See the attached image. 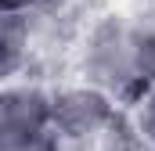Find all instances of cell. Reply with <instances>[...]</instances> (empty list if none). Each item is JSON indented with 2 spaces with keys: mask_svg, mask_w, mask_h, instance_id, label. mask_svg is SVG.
I'll return each mask as SVG.
<instances>
[{
  "mask_svg": "<svg viewBox=\"0 0 155 151\" xmlns=\"http://www.w3.org/2000/svg\"><path fill=\"white\" fill-rule=\"evenodd\" d=\"M29 54V14L0 11V79L15 76Z\"/></svg>",
  "mask_w": 155,
  "mask_h": 151,
  "instance_id": "cell-4",
  "label": "cell"
},
{
  "mask_svg": "<svg viewBox=\"0 0 155 151\" xmlns=\"http://www.w3.org/2000/svg\"><path fill=\"white\" fill-rule=\"evenodd\" d=\"M51 130V101L40 90L0 94V151H43Z\"/></svg>",
  "mask_w": 155,
  "mask_h": 151,
  "instance_id": "cell-2",
  "label": "cell"
},
{
  "mask_svg": "<svg viewBox=\"0 0 155 151\" xmlns=\"http://www.w3.org/2000/svg\"><path fill=\"white\" fill-rule=\"evenodd\" d=\"M141 130H144V137L155 144V86L144 94V104H141Z\"/></svg>",
  "mask_w": 155,
  "mask_h": 151,
  "instance_id": "cell-5",
  "label": "cell"
},
{
  "mask_svg": "<svg viewBox=\"0 0 155 151\" xmlns=\"http://www.w3.org/2000/svg\"><path fill=\"white\" fill-rule=\"evenodd\" d=\"M87 69L108 90L130 94L144 86L148 94L155 86V33L126 22H105L90 43Z\"/></svg>",
  "mask_w": 155,
  "mask_h": 151,
  "instance_id": "cell-1",
  "label": "cell"
},
{
  "mask_svg": "<svg viewBox=\"0 0 155 151\" xmlns=\"http://www.w3.org/2000/svg\"><path fill=\"white\" fill-rule=\"evenodd\" d=\"M108 115H112V104L97 90H69L51 101V122L61 126L69 137H87V133L101 130L108 122Z\"/></svg>",
  "mask_w": 155,
  "mask_h": 151,
  "instance_id": "cell-3",
  "label": "cell"
},
{
  "mask_svg": "<svg viewBox=\"0 0 155 151\" xmlns=\"http://www.w3.org/2000/svg\"><path fill=\"white\" fill-rule=\"evenodd\" d=\"M51 0H0V11H22V14H29L33 7H47Z\"/></svg>",
  "mask_w": 155,
  "mask_h": 151,
  "instance_id": "cell-6",
  "label": "cell"
}]
</instances>
